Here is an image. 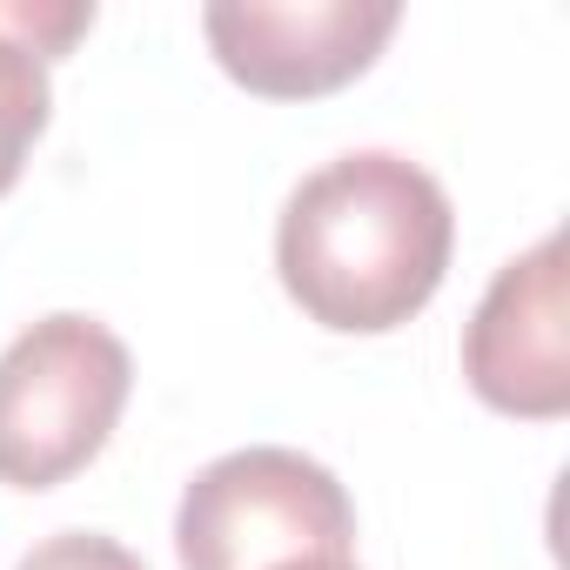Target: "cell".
Here are the masks:
<instances>
[{
    "mask_svg": "<svg viewBox=\"0 0 570 570\" xmlns=\"http://www.w3.org/2000/svg\"><path fill=\"white\" fill-rule=\"evenodd\" d=\"M456 248L443 181L396 155L356 148L303 175L275 215V275L289 303L336 336H390L436 289Z\"/></svg>",
    "mask_w": 570,
    "mask_h": 570,
    "instance_id": "cell-1",
    "label": "cell"
},
{
    "mask_svg": "<svg viewBox=\"0 0 570 570\" xmlns=\"http://www.w3.org/2000/svg\"><path fill=\"white\" fill-rule=\"evenodd\" d=\"M135 390L128 343L81 309L28 323L0 350V483L55 490L88 470Z\"/></svg>",
    "mask_w": 570,
    "mask_h": 570,
    "instance_id": "cell-2",
    "label": "cell"
},
{
    "mask_svg": "<svg viewBox=\"0 0 570 570\" xmlns=\"http://www.w3.org/2000/svg\"><path fill=\"white\" fill-rule=\"evenodd\" d=\"M350 490L289 443H248L202 463L175 503L181 570H275L296 557H350Z\"/></svg>",
    "mask_w": 570,
    "mask_h": 570,
    "instance_id": "cell-3",
    "label": "cell"
},
{
    "mask_svg": "<svg viewBox=\"0 0 570 570\" xmlns=\"http://www.w3.org/2000/svg\"><path fill=\"white\" fill-rule=\"evenodd\" d=\"M396 0H215L202 35L228 81L262 101H316L356 81L396 35Z\"/></svg>",
    "mask_w": 570,
    "mask_h": 570,
    "instance_id": "cell-4",
    "label": "cell"
},
{
    "mask_svg": "<svg viewBox=\"0 0 570 570\" xmlns=\"http://www.w3.org/2000/svg\"><path fill=\"white\" fill-rule=\"evenodd\" d=\"M570 296H563V228L510 255L463 330L470 390L523 423H557L570 410Z\"/></svg>",
    "mask_w": 570,
    "mask_h": 570,
    "instance_id": "cell-5",
    "label": "cell"
},
{
    "mask_svg": "<svg viewBox=\"0 0 570 570\" xmlns=\"http://www.w3.org/2000/svg\"><path fill=\"white\" fill-rule=\"evenodd\" d=\"M48 115H55L48 61H41V55H28L21 41L0 35V195L21 181L28 148L48 135Z\"/></svg>",
    "mask_w": 570,
    "mask_h": 570,
    "instance_id": "cell-6",
    "label": "cell"
},
{
    "mask_svg": "<svg viewBox=\"0 0 570 570\" xmlns=\"http://www.w3.org/2000/svg\"><path fill=\"white\" fill-rule=\"evenodd\" d=\"M14 570H148L128 543H115V537H101V530H55V537H41Z\"/></svg>",
    "mask_w": 570,
    "mask_h": 570,
    "instance_id": "cell-7",
    "label": "cell"
},
{
    "mask_svg": "<svg viewBox=\"0 0 570 570\" xmlns=\"http://www.w3.org/2000/svg\"><path fill=\"white\" fill-rule=\"evenodd\" d=\"M275 570H356L350 557H296V563H275Z\"/></svg>",
    "mask_w": 570,
    "mask_h": 570,
    "instance_id": "cell-8",
    "label": "cell"
}]
</instances>
